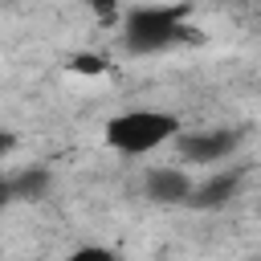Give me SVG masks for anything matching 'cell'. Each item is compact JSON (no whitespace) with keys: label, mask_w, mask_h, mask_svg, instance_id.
<instances>
[{"label":"cell","mask_w":261,"mask_h":261,"mask_svg":"<svg viewBox=\"0 0 261 261\" xmlns=\"http://www.w3.org/2000/svg\"><path fill=\"white\" fill-rule=\"evenodd\" d=\"M192 188L196 184L179 167H155V171H147V196L155 204H188Z\"/></svg>","instance_id":"4"},{"label":"cell","mask_w":261,"mask_h":261,"mask_svg":"<svg viewBox=\"0 0 261 261\" xmlns=\"http://www.w3.org/2000/svg\"><path fill=\"white\" fill-rule=\"evenodd\" d=\"M65 261H114V253H110V249H102V245H86V249L69 253Z\"/></svg>","instance_id":"8"},{"label":"cell","mask_w":261,"mask_h":261,"mask_svg":"<svg viewBox=\"0 0 261 261\" xmlns=\"http://www.w3.org/2000/svg\"><path fill=\"white\" fill-rule=\"evenodd\" d=\"M90 12H94L102 24H110V20L118 16V0H90Z\"/></svg>","instance_id":"9"},{"label":"cell","mask_w":261,"mask_h":261,"mask_svg":"<svg viewBox=\"0 0 261 261\" xmlns=\"http://www.w3.org/2000/svg\"><path fill=\"white\" fill-rule=\"evenodd\" d=\"M49 184H53L49 167H29V171L12 175V196L16 200H45L49 196Z\"/></svg>","instance_id":"6"},{"label":"cell","mask_w":261,"mask_h":261,"mask_svg":"<svg viewBox=\"0 0 261 261\" xmlns=\"http://www.w3.org/2000/svg\"><path fill=\"white\" fill-rule=\"evenodd\" d=\"M237 188H241V175H237V171H220V175H212V179L196 184V188H192V196H188V204H192V208L212 212V208H224V204L237 196Z\"/></svg>","instance_id":"5"},{"label":"cell","mask_w":261,"mask_h":261,"mask_svg":"<svg viewBox=\"0 0 261 261\" xmlns=\"http://www.w3.org/2000/svg\"><path fill=\"white\" fill-rule=\"evenodd\" d=\"M179 155L192 163H216L237 147V130H196V135H175Z\"/></svg>","instance_id":"3"},{"label":"cell","mask_w":261,"mask_h":261,"mask_svg":"<svg viewBox=\"0 0 261 261\" xmlns=\"http://www.w3.org/2000/svg\"><path fill=\"white\" fill-rule=\"evenodd\" d=\"M12 200H16V196H12V179H0V212H4Z\"/></svg>","instance_id":"10"},{"label":"cell","mask_w":261,"mask_h":261,"mask_svg":"<svg viewBox=\"0 0 261 261\" xmlns=\"http://www.w3.org/2000/svg\"><path fill=\"white\" fill-rule=\"evenodd\" d=\"M12 147H16V139H12V135H8V130H0V159H4V155H8V151H12Z\"/></svg>","instance_id":"11"},{"label":"cell","mask_w":261,"mask_h":261,"mask_svg":"<svg viewBox=\"0 0 261 261\" xmlns=\"http://www.w3.org/2000/svg\"><path fill=\"white\" fill-rule=\"evenodd\" d=\"M179 135V118L167 110H130L106 122V143L122 155H147Z\"/></svg>","instance_id":"2"},{"label":"cell","mask_w":261,"mask_h":261,"mask_svg":"<svg viewBox=\"0 0 261 261\" xmlns=\"http://www.w3.org/2000/svg\"><path fill=\"white\" fill-rule=\"evenodd\" d=\"M188 41H200V29L184 24V8H135L126 16L122 45L130 53H163Z\"/></svg>","instance_id":"1"},{"label":"cell","mask_w":261,"mask_h":261,"mask_svg":"<svg viewBox=\"0 0 261 261\" xmlns=\"http://www.w3.org/2000/svg\"><path fill=\"white\" fill-rule=\"evenodd\" d=\"M69 69L82 73V77H102V73L110 69V61H106L102 53H77V57L69 61Z\"/></svg>","instance_id":"7"}]
</instances>
